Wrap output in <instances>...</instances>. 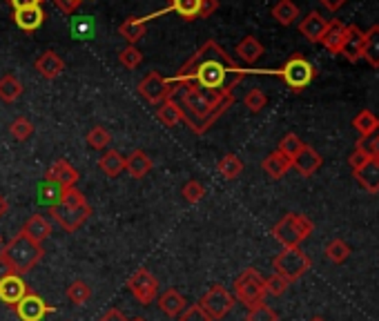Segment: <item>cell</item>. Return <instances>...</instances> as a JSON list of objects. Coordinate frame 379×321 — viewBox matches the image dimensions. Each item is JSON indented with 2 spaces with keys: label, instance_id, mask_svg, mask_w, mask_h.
I'll list each match as a JSON object with an SVG mask.
<instances>
[{
  "label": "cell",
  "instance_id": "cell-15",
  "mask_svg": "<svg viewBox=\"0 0 379 321\" xmlns=\"http://www.w3.org/2000/svg\"><path fill=\"white\" fill-rule=\"evenodd\" d=\"M30 292L27 284L20 275H9L5 279H0V301H3L7 308L14 310V306Z\"/></svg>",
  "mask_w": 379,
  "mask_h": 321
},
{
  "label": "cell",
  "instance_id": "cell-52",
  "mask_svg": "<svg viewBox=\"0 0 379 321\" xmlns=\"http://www.w3.org/2000/svg\"><path fill=\"white\" fill-rule=\"evenodd\" d=\"M54 5L63 11L65 16H72L74 11H76L78 7H81L83 3H74V0H54Z\"/></svg>",
  "mask_w": 379,
  "mask_h": 321
},
{
  "label": "cell",
  "instance_id": "cell-36",
  "mask_svg": "<svg viewBox=\"0 0 379 321\" xmlns=\"http://www.w3.org/2000/svg\"><path fill=\"white\" fill-rule=\"evenodd\" d=\"M23 94V83L16 79L14 74H5L0 79V100L3 103H14Z\"/></svg>",
  "mask_w": 379,
  "mask_h": 321
},
{
  "label": "cell",
  "instance_id": "cell-17",
  "mask_svg": "<svg viewBox=\"0 0 379 321\" xmlns=\"http://www.w3.org/2000/svg\"><path fill=\"white\" fill-rule=\"evenodd\" d=\"M34 67H36L38 74L43 76V79L54 81L65 72V60L56 54V51L49 49V51H43V54L34 60Z\"/></svg>",
  "mask_w": 379,
  "mask_h": 321
},
{
  "label": "cell",
  "instance_id": "cell-32",
  "mask_svg": "<svg viewBox=\"0 0 379 321\" xmlns=\"http://www.w3.org/2000/svg\"><path fill=\"white\" fill-rule=\"evenodd\" d=\"M63 195H65V188H60L58 183L43 181L38 185V203L47 205V208H56V205H60Z\"/></svg>",
  "mask_w": 379,
  "mask_h": 321
},
{
  "label": "cell",
  "instance_id": "cell-20",
  "mask_svg": "<svg viewBox=\"0 0 379 321\" xmlns=\"http://www.w3.org/2000/svg\"><path fill=\"white\" fill-rule=\"evenodd\" d=\"M326 25H328V20H326L319 11H310V14L299 22V32H302V36H306L308 43H319L326 32Z\"/></svg>",
  "mask_w": 379,
  "mask_h": 321
},
{
  "label": "cell",
  "instance_id": "cell-31",
  "mask_svg": "<svg viewBox=\"0 0 379 321\" xmlns=\"http://www.w3.org/2000/svg\"><path fill=\"white\" fill-rule=\"evenodd\" d=\"M364 60H368V65L379 70V25L366 32V43H364Z\"/></svg>",
  "mask_w": 379,
  "mask_h": 321
},
{
  "label": "cell",
  "instance_id": "cell-40",
  "mask_svg": "<svg viewBox=\"0 0 379 321\" xmlns=\"http://www.w3.org/2000/svg\"><path fill=\"white\" fill-rule=\"evenodd\" d=\"M85 140H87V145L91 150H108V145L112 143V134L103 125H96V127H91V130L87 132Z\"/></svg>",
  "mask_w": 379,
  "mask_h": 321
},
{
  "label": "cell",
  "instance_id": "cell-21",
  "mask_svg": "<svg viewBox=\"0 0 379 321\" xmlns=\"http://www.w3.org/2000/svg\"><path fill=\"white\" fill-rule=\"evenodd\" d=\"M261 168H264V172L270 178H283L285 174L293 170V161L285 157V154H281L279 150H274V152H270L268 157L264 159Z\"/></svg>",
  "mask_w": 379,
  "mask_h": 321
},
{
  "label": "cell",
  "instance_id": "cell-51",
  "mask_svg": "<svg viewBox=\"0 0 379 321\" xmlns=\"http://www.w3.org/2000/svg\"><path fill=\"white\" fill-rule=\"evenodd\" d=\"M368 159H371V157H368V154H366L361 148H355V152H352L350 157H348L350 170H352V172H357V170L361 168V165H366V161H368Z\"/></svg>",
  "mask_w": 379,
  "mask_h": 321
},
{
  "label": "cell",
  "instance_id": "cell-26",
  "mask_svg": "<svg viewBox=\"0 0 379 321\" xmlns=\"http://www.w3.org/2000/svg\"><path fill=\"white\" fill-rule=\"evenodd\" d=\"M152 168H154V163H152V159L143 150H134L125 159V170H127V174L132 176V178H143L146 174L152 172Z\"/></svg>",
  "mask_w": 379,
  "mask_h": 321
},
{
  "label": "cell",
  "instance_id": "cell-8",
  "mask_svg": "<svg viewBox=\"0 0 379 321\" xmlns=\"http://www.w3.org/2000/svg\"><path fill=\"white\" fill-rule=\"evenodd\" d=\"M176 92L179 87L169 79H165V76H161L159 72H150L146 79L139 83V94L146 98L150 105H161L163 100L172 98Z\"/></svg>",
  "mask_w": 379,
  "mask_h": 321
},
{
  "label": "cell",
  "instance_id": "cell-34",
  "mask_svg": "<svg viewBox=\"0 0 379 321\" xmlns=\"http://www.w3.org/2000/svg\"><path fill=\"white\" fill-rule=\"evenodd\" d=\"M352 125H355V130L359 132L361 138H368L375 132H379V119L371 110H361L355 117V121H352Z\"/></svg>",
  "mask_w": 379,
  "mask_h": 321
},
{
  "label": "cell",
  "instance_id": "cell-59",
  "mask_svg": "<svg viewBox=\"0 0 379 321\" xmlns=\"http://www.w3.org/2000/svg\"><path fill=\"white\" fill-rule=\"evenodd\" d=\"M308 321H326L323 317H312V319H308Z\"/></svg>",
  "mask_w": 379,
  "mask_h": 321
},
{
  "label": "cell",
  "instance_id": "cell-2",
  "mask_svg": "<svg viewBox=\"0 0 379 321\" xmlns=\"http://www.w3.org/2000/svg\"><path fill=\"white\" fill-rule=\"evenodd\" d=\"M232 105L234 94L221 96L212 92H201V89H183L181 96L183 117H186L183 121L194 134H205Z\"/></svg>",
  "mask_w": 379,
  "mask_h": 321
},
{
  "label": "cell",
  "instance_id": "cell-35",
  "mask_svg": "<svg viewBox=\"0 0 379 321\" xmlns=\"http://www.w3.org/2000/svg\"><path fill=\"white\" fill-rule=\"evenodd\" d=\"M217 172L224 178H228V181H234V178H239L243 172V161L237 154H226V157L217 163Z\"/></svg>",
  "mask_w": 379,
  "mask_h": 321
},
{
  "label": "cell",
  "instance_id": "cell-24",
  "mask_svg": "<svg viewBox=\"0 0 379 321\" xmlns=\"http://www.w3.org/2000/svg\"><path fill=\"white\" fill-rule=\"evenodd\" d=\"M148 30V18H139V16H129L119 25V34L127 45H136Z\"/></svg>",
  "mask_w": 379,
  "mask_h": 321
},
{
  "label": "cell",
  "instance_id": "cell-45",
  "mask_svg": "<svg viewBox=\"0 0 379 321\" xmlns=\"http://www.w3.org/2000/svg\"><path fill=\"white\" fill-rule=\"evenodd\" d=\"M141 60H143V54L139 51L136 45H127L125 49H121V54H119V63L127 70H136L141 65Z\"/></svg>",
  "mask_w": 379,
  "mask_h": 321
},
{
  "label": "cell",
  "instance_id": "cell-63",
  "mask_svg": "<svg viewBox=\"0 0 379 321\" xmlns=\"http://www.w3.org/2000/svg\"><path fill=\"white\" fill-rule=\"evenodd\" d=\"M41 3H45V0H41Z\"/></svg>",
  "mask_w": 379,
  "mask_h": 321
},
{
  "label": "cell",
  "instance_id": "cell-33",
  "mask_svg": "<svg viewBox=\"0 0 379 321\" xmlns=\"http://www.w3.org/2000/svg\"><path fill=\"white\" fill-rule=\"evenodd\" d=\"M272 18L279 25H283V27H288V25H293L299 18V7L293 0H279V3L272 7Z\"/></svg>",
  "mask_w": 379,
  "mask_h": 321
},
{
  "label": "cell",
  "instance_id": "cell-48",
  "mask_svg": "<svg viewBox=\"0 0 379 321\" xmlns=\"http://www.w3.org/2000/svg\"><path fill=\"white\" fill-rule=\"evenodd\" d=\"M87 199L81 190H76V188H68L65 190V195H63V201L60 205H65V208H78V205H85Z\"/></svg>",
  "mask_w": 379,
  "mask_h": 321
},
{
  "label": "cell",
  "instance_id": "cell-46",
  "mask_svg": "<svg viewBox=\"0 0 379 321\" xmlns=\"http://www.w3.org/2000/svg\"><path fill=\"white\" fill-rule=\"evenodd\" d=\"M243 105L250 110L252 114H259L261 110L268 105V96L261 92V89H250V92H248L245 98H243Z\"/></svg>",
  "mask_w": 379,
  "mask_h": 321
},
{
  "label": "cell",
  "instance_id": "cell-58",
  "mask_svg": "<svg viewBox=\"0 0 379 321\" xmlns=\"http://www.w3.org/2000/svg\"><path fill=\"white\" fill-rule=\"evenodd\" d=\"M7 212H9V201L3 195H0V219H3Z\"/></svg>",
  "mask_w": 379,
  "mask_h": 321
},
{
  "label": "cell",
  "instance_id": "cell-38",
  "mask_svg": "<svg viewBox=\"0 0 379 321\" xmlns=\"http://www.w3.org/2000/svg\"><path fill=\"white\" fill-rule=\"evenodd\" d=\"M323 254H326V259L333 261V263H344L350 256V246L342 239H333L328 246H326Z\"/></svg>",
  "mask_w": 379,
  "mask_h": 321
},
{
  "label": "cell",
  "instance_id": "cell-13",
  "mask_svg": "<svg viewBox=\"0 0 379 321\" xmlns=\"http://www.w3.org/2000/svg\"><path fill=\"white\" fill-rule=\"evenodd\" d=\"M364 43H366V32H361L357 25H346L344 43H342V49H339V54L350 63H357L364 58Z\"/></svg>",
  "mask_w": 379,
  "mask_h": 321
},
{
  "label": "cell",
  "instance_id": "cell-1",
  "mask_svg": "<svg viewBox=\"0 0 379 321\" xmlns=\"http://www.w3.org/2000/svg\"><path fill=\"white\" fill-rule=\"evenodd\" d=\"M245 74L248 70L239 67L217 41H205L169 81L179 89H201L228 96L234 94V87L245 79Z\"/></svg>",
  "mask_w": 379,
  "mask_h": 321
},
{
  "label": "cell",
  "instance_id": "cell-19",
  "mask_svg": "<svg viewBox=\"0 0 379 321\" xmlns=\"http://www.w3.org/2000/svg\"><path fill=\"white\" fill-rule=\"evenodd\" d=\"M156 303H159V310L167 317H179L188 308L186 297H183L176 288H167L163 294H159V297H156Z\"/></svg>",
  "mask_w": 379,
  "mask_h": 321
},
{
  "label": "cell",
  "instance_id": "cell-30",
  "mask_svg": "<svg viewBox=\"0 0 379 321\" xmlns=\"http://www.w3.org/2000/svg\"><path fill=\"white\" fill-rule=\"evenodd\" d=\"M237 56L248 63V65H255V63L264 56V45H261L255 36H245L243 41L237 45Z\"/></svg>",
  "mask_w": 379,
  "mask_h": 321
},
{
  "label": "cell",
  "instance_id": "cell-57",
  "mask_svg": "<svg viewBox=\"0 0 379 321\" xmlns=\"http://www.w3.org/2000/svg\"><path fill=\"white\" fill-rule=\"evenodd\" d=\"M9 5L16 9H27V7H38L41 5V0H9Z\"/></svg>",
  "mask_w": 379,
  "mask_h": 321
},
{
  "label": "cell",
  "instance_id": "cell-37",
  "mask_svg": "<svg viewBox=\"0 0 379 321\" xmlns=\"http://www.w3.org/2000/svg\"><path fill=\"white\" fill-rule=\"evenodd\" d=\"M70 30H72V38H78V41H89V38H94L96 25L89 16H78L72 20Z\"/></svg>",
  "mask_w": 379,
  "mask_h": 321
},
{
  "label": "cell",
  "instance_id": "cell-29",
  "mask_svg": "<svg viewBox=\"0 0 379 321\" xmlns=\"http://www.w3.org/2000/svg\"><path fill=\"white\" fill-rule=\"evenodd\" d=\"M156 119H159L167 127H174L186 117H183V107L179 105V103L174 98H167V100L161 103L159 107H156Z\"/></svg>",
  "mask_w": 379,
  "mask_h": 321
},
{
  "label": "cell",
  "instance_id": "cell-50",
  "mask_svg": "<svg viewBox=\"0 0 379 321\" xmlns=\"http://www.w3.org/2000/svg\"><path fill=\"white\" fill-rule=\"evenodd\" d=\"M357 148H361L371 159H379V132H375L368 138H359Z\"/></svg>",
  "mask_w": 379,
  "mask_h": 321
},
{
  "label": "cell",
  "instance_id": "cell-16",
  "mask_svg": "<svg viewBox=\"0 0 379 321\" xmlns=\"http://www.w3.org/2000/svg\"><path fill=\"white\" fill-rule=\"evenodd\" d=\"M323 165V159H321V154L315 150V148H310V145H304L302 152L297 154V157L293 159V168L302 174V176H312L319 168Z\"/></svg>",
  "mask_w": 379,
  "mask_h": 321
},
{
  "label": "cell",
  "instance_id": "cell-23",
  "mask_svg": "<svg viewBox=\"0 0 379 321\" xmlns=\"http://www.w3.org/2000/svg\"><path fill=\"white\" fill-rule=\"evenodd\" d=\"M355 178L366 192L377 195V192H379V159L366 161V165H361V168L355 172Z\"/></svg>",
  "mask_w": 379,
  "mask_h": 321
},
{
  "label": "cell",
  "instance_id": "cell-28",
  "mask_svg": "<svg viewBox=\"0 0 379 321\" xmlns=\"http://www.w3.org/2000/svg\"><path fill=\"white\" fill-rule=\"evenodd\" d=\"M98 168L105 176L114 178L125 170V157L116 150H105L103 152V157L98 159Z\"/></svg>",
  "mask_w": 379,
  "mask_h": 321
},
{
  "label": "cell",
  "instance_id": "cell-3",
  "mask_svg": "<svg viewBox=\"0 0 379 321\" xmlns=\"http://www.w3.org/2000/svg\"><path fill=\"white\" fill-rule=\"evenodd\" d=\"M0 252H3L7 259L11 261L16 275H20V277L27 275L32 268H36L38 263L43 261V256H45L43 243L32 241L30 237H25L23 232H18Z\"/></svg>",
  "mask_w": 379,
  "mask_h": 321
},
{
  "label": "cell",
  "instance_id": "cell-27",
  "mask_svg": "<svg viewBox=\"0 0 379 321\" xmlns=\"http://www.w3.org/2000/svg\"><path fill=\"white\" fill-rule=\"evenodd\" d=\"M201 3H203V0H169V5L163 9V14H167V11H174L179 18L192 22V20L199 18Z\"/></svg>",
  "mask_w": 379,
  "mask_h": 321
},
{
  "label": "cell",
  "instance_id": "cell-9",
  "mask_svg": "<svg viewBox=\"0 0 379 321\" xmlns=\"http://www.w3.org/2000/svg\"><path fill=\"white\" fill-rule=\"evenodd\" d=\"M199 306L205 310V315L210 317L212 321H219V319H224L232 308H234V297L232 294L224 288V286H212L210 290H207L203 297H201V301H199Z\"/></svg>",
  "mask_w": 379,
  "mask_h": 321
},
{
  "label": "cell",
  "instance_id": "cell-18",
  "mask_svg": "<svg viewBox=\"0 0 379 321\" xmlns=\"http://www.w3.org/2000/svg\"><path fill=\"white\" fill-rule=\"evenodd\" d=\"M47 14H45V9L38 5V7H27V9H16L14 11V22H16V27L23 30V32H36V30H41L43 27V22H45Z\"/></svg>",
  "mask_w": 379,
  "mask_h": 321
},
{
  "label": "cell",
  "instance_id": "cell-5",
  "mask_svg": "<svg viewBox=\"0 0 379 321\" xmlns=\"http://www.w3.org/2000/svg\"><path fill=\"white\" fill-rule=\"evenodd\" d=\"M281 76V81L288 85L295 94L304 92L306 87L312 85V81L317 79V67L312 63L302 56V54H293L288 60L283 63V67L277 72Z\"/></svg>",
  "mask_w": 379,
  "mask_h": 321
},
{
  "label": "cell",
  "instance_id": "cell-43",
  "mask_svg": "<svg viewBox=\"0 0 379 321\" xmlns=\"http://www.w3.org/2000/svg\"><path fill=\"white\" fill-rule=\"evenodd\" d=\"M245 321H279V315L264 301V303H259L255 308H248Z\"/></svg>",
  "mask_w": 379,
  "mask_h": 321
},
{
  "label": "cell",
  "instance_id": "cell-41",
  "mask_svg": "<svg viewBox=\"0 0 379 321\" xmlns=\"http://www.w3.org/2000/svg\"><path fill=\"white\" fill-rule=\"evenodd\" d=\"M304 145H306L304 140L299 138L297 134H293V132H290V134H285V136L279 140V148H277V150H279L281 154H285V157H288V159L293 161V159L297 157V154L302 152V148H304Z\"/></svg>",
  "mask_w": 379,
  "mask_h": 321
},
{
  "label": "cell",
  "instance_id": "cell-62",
  "mask_svg": "<svg viewBox=\"0 0 379 321\" xmlns=\"http://www.w3.org/2000/svg\"><path fill=\"white\" fill-rule=\"evenodd\" d=\"M74 3H83V0H74Z\"/></svg>",
  "mask_w": 379,
  "mask_h": 321
},
{
  "label": "cell",
  "instance_id": "cell-54",
  "mask_svg": "<svg viewBox=\"0 0 379 321\" xmlns=\"http://www.w3.org/2000/svg\"><path fill=\"white\" fill-rule=\"evenodd\" d=\"M9 275H16V270H14V266H11V261L7 259V256L0 252V279H5Z\"/></svg>",
  "mask_w": 379,
  "mask_h": 321
},
{
  "label": "cell",
  "instance_id": "cell-22",
  "mask_svg": "<svg viewBox=\"0 0 379 321\" xmlns=\"http://www.w3.org/2000/svg\"><path fill=\"white\" fill-rule=\"evenodd\" d=\"M20 232L25 237H30L32 241H36V243H43L45 239L51 237V223H49V219H45L43 214H32L30 219L25 221Z\"/></svg>",
  "mask_w": 379,
  "mask_h": 321
},
{
  "label": "cell",
  "instance_id": "cell-10",
  "mask_svg": "<svg viewBox=\"0 0 379 321\" xmlns=\"http://www.w3.org/2000/svg\"><path fill=\"white\" fill-rule=\"evenodd\" d=\"M127 288L141 306H148L159 297V281H156V277L148 268H139V270L127 279Z\"/></svg>",
  "mask_w": 379,
  "mask_h": 321
},
{
  "label": "cell",
  "instance_id": "cell-55",
  "mask_svg": "<svg viewBox=\"0 0 379 321\" xmlns=\"http://www.w3.org/2000/svg\"><path fill=\"white\" fill-rule=\"evenodd\" d=\"M98 321H127V317L119 310V308H110L108 313H103Z\"/></svg>",
  "mask_w": 379,
  "mask_h": 321
},
{
  "label": "cell",
  "instance_id": "cell-56",
  "mask_svg": "<svg viewBox=\"0 0 379 321\" xmlns=\"http://www.w3.org/2000/svg\"><path fill=\"white\" fill-rule=\"evenodd\" d=\"M319 3H321L323 9H328L330 14H335V11H339L346 5V0H319Z\"/></svg>",
  "mask_w": 379,
  "mask_h": 321
},
{
  "label": "cell",
  "instance_id": "cell-42",
  "mask_svg": "<svg viewBox=\"0 0 379 321\" xmlns=\"http://www.w3.org/2000/svg\"><path fill=\"white\" fill-rule=\"evenodd\" d=\"M181 197L186 199L188 203H199V201L205 197V188H203V183L197 181V178H190V181L183 183Z\"/></svg>",
  "mask_w": 379,
  "mask_h": 321
},
{
  "label": "cell",
  "instance_id": "cell-47",
  "mask_svg": "<svg viewBox=\"0 0 379 321\" xmlns=\"http://www.w3.org/2000/svg\"><path fill=\"white\" fill-rule=\"evenodd\" d=\"M288 288H290V281L277 273L266 279V294H272V297H281Z\"/></svg>",
  "mask_w": 379,
  "mask_h": 321
},
{
  "label": "cell",
  "instance_id": "cell-7",
  "mask_svg": "<svg viewBox=\"0 0 379 321\" xmlns=\"http://www.w3.org/2000/svg\"><path fill=\"white\" fill-rule=\"evenodd\" d=\"M310 256L302 250V248H283L277 256L272 259V268L274 273L285 277L293 284V281L302 279L308 270H310Z\"/></svg>",
  "mask_w": 379,
  "mask_h": 321
},
{
  "label": "cell",
  "instance_id": "cell-14",
  "mask_svg": "<svg viewBox=\"0 0 379 321\" xmlns=\"http://www.w3.org/2000/svg\"><path fill=\"white\" fill-rule=\"evenodd\" d=\"M78 178H81V174H78V170L74 168V165L70 161L65 159H58L56 163H51L47 172H45V181H51V183H58L60 188H76Z\"/></svg>",
  "mask_w": 379,
  "mask_h": 321
},
{
  "label": "cell",
  "instance_id": "cell-61",
  "mask_svg": "<svg viewBox=\"0 0 379 321\" xmlns=\"http://www.w3.org/2000/svg\"><path fill=\"white\" fill-rule=\"evenodd\" d=\"M0 248H3V237H0Z\"/></svg>",
  "mask_w": 379,
  "mask_h": 321
},
{
  "label": "cell",
  "instance_id": "cell-6",
  "mask_svg": "<svg viewBox=\"0 0 379 321\" xmlns=\"http://www.w3.org/2000/svg\"><path fill=\"white\" fill-rule=\"evenodd\" d=\"M234 299L245 308H255L266 299V277H261L259 270L248 268L237 279H234Z\"/></svg>",
  "mask_w": 379,
  "mask_h": 321
},
{
  "label": "cell",
  "instance_id": "cell-12",
  "mask_svg": "<svg viewBox=\"0 0 379 321\" xmlns=\"http://www.w3.org/2000/svg\"><path fill=\"white\" fill-rule=\"evenodd\" d=\"M56 308L45 303L43 297H38L36 292H27L25 297L14 306V313L18 315L20 321H43L49 313H54Z\"/></svg>",
  "mask_w": 379,
  "mask_h": 321
},
{
  "label": "cell",
  "instance_id": "cell-39",
  "mask_svg": "<svg viewBox=\"0 0 379 321\" xmlns=\"http://www.w3.org/2000/svg\"><path fill=\"white\" fill-rule=\"evenodd\" d=\"M68 299L74 303V306H85L89 299H91V288L85 284V281L76 279L68 286Z\"/></svg>",
  "mask_w": 379,
  "mask_h": 321
},
{
  "label": "cell",
  "instance_id": "cell-25",
  "mask_svg": "<svg viewBox=\"0 0 379 321\" xmlns=\"http://www.w3.org/2000/svg\"><path fill=\"white\" fill-rule=\"evenodd\" d=\"M344 32H346V25L342 20H337V18L328 20L319 43L328 49L330 54H339V49H342V43H344Z\"/></svg>",
  "mask_w": 379,
  "mask_h": 321
},
{
  "label": "cell",
  "instance_id": "cell-49",
  "mask_svg": "<svg viewBox=\"0 0 379 321\" xmlns=\"http://www.w3.org/2000/svg\"><path fill=\"white\" fill-rule=\"evenodd\" d=\"M179 321H212V319L205 315V310L199 303H194V306H188L186 310L179 315Z\"/></svg>",
  "mask_w": 379,
  "mask_h": 321
},
{
  "label": "cell",
  "instance_id": "cell-53",
  "mask_svg": "<svg viewBox=\"0 0 379 321\" xmlns=\"http://www.w3.org/2000/svg\"><path fill=\"white\" fill-rule=\"evenodd\" d=\"M217 9H219V0H203L201 11H199V18H210Z\"/></svg>",
  "mask_w": 379,
  "mask_h": 321
},
{
  "label": "cell",
  "instance_id": "cell-60",
  "mask_svg": "<svg viewBox=\"0 0 379 321\" xmlns=\"http://www.w3.org/2000/svg\"><path fill=\"white\" fill-rule=\"evenodd\" d=\"M132 321H146V319H141V317H136V319H132Z\"/></svg>",
  "mask_w": 379,
  "mask_h": 321
},
{
  "label": "cell",
  "instance_id": "cell-4",
  "mask_svg": "<svg viewBox=\"0 0 379 321\" xmlns=\"http://www.w3.org/2000/svg\"><path fill=\"white\" fill-rule=\"evenodd\" d=\"M312 230H315V225H312V221L306 214L288 212L281 221L274 223L272 237L277 239L283 248H299L312 235Z\"/></svg>",
  "mask_w": 379,
  "mask_h": 321
},
{
  "label": "cell",
  "instance_id": "cell-11",
  "mask_svg": "<svg viewBox=\"0 0 379 321\" xmlns=\"http://www.w3.org/2000/svg\"><path fill=\"white\" fill-rule=\"evenodd\" d=\"M51 210V219H54L65 232H76L89 216H91V205H78V208H65V205H56V208H49Z\"/></svg>",
  "mask_w": 379,
  "mask_h": 321
},
{
  "label": "cell",
  "instance_id": "cell-44",
  "mask_svg": "<svg viewBox=\"0 0 379 321\" xmlns=\"http://www.w3.org/2000/svg\"><path fill=\"white\" fill-rule=\"evenodd\" d=\"M9 132L16 140H20V143H23V140H27L34 134V123L30 119H25V117H18L14 123H11Z\"/></svg>",
  "mask_w": 379,
  "mask_h": 321
}]
</instances>
